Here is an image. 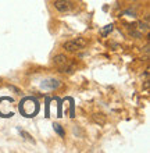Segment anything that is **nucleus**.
Listing matches in <instances>:
<instances>
[{"label": "nucleus", "instance_id": "nucleus-6", "mask_svg": "<svg viewBox=\"0 0 150 153\" xmlns=\"http://www.w3.org/2000/svg\"><path fill=\"white\" fill-rule=\"evenodd\" d=\"M138 29L140 33H143V32L146 33L149 31V21H140L138 24Z\"/></svg>", "mask_w": 150, "mask_h": 153}, {"label": "nucleus", "instance_id": "nucleus-7", "mask_svg": "<svg viewBox=\"0 0 150 153\" xmlns=\"http://www.w3.org/2000/svg\"><path fill=\"white\" fill-rule=\"evenodd\" d=\"M53 128H54V131H56V132L58 134L60 137H64V135H65L64 131H63V128H61V127H60L58 124H53Z\"/></svg>", "mask_w": 150, "mask_h": 153}, {"label": "nucleus", "instance_id": "nucleus-2", "mask_svg": "<svg viewBox=\"0 0 150 153\" xmlns=\"http://www.w3.org/2000/svg\"><path fill=\"white\" fill-rule=\"evenodd\" d=\"M86 46V40L83 38H77V39H72V40H67L63 48L67 50V52H78Z\"/></svg>", "mask_w": 150, "mask_h": 153}, {"label": "nucleus", "instance_id": "nucleus-5", "mask_svg": "<svg viewBox=\"0 0 150 153\" xmlns=\"http://www.w3.org/2000/svg\"><path fill=\"white\" fill-rule=\"evenodd\" d=\"M68 61L69 60L64 56V54H57V56L53 59V63H54V65H57V68H61V67L65 65Z\"/></svg>", "mask_w": 150, "mask_h": 153}, {"label": "nucleus", "instance_id": "nucleus-4", "mask_svg": "<svg viewBox=\"0 0 150 153\" xmlns=\"http://www.w3.org/2000/svg\"><path fill=\"white\" fill-rule=\"evenodd\" d=\"M54 8L60 13H68L72 8V3L68 0H56L54 1Z\"/></svg>", "mask_w": 150, "mask_h": 153}, {"label": "nucleus", "instance_id": "nucleus-3", "mask_svg": "<svg viewBox=\"0 0 150 153\" xmlns=\"http://www.w3.org/2000/svg\"><path fill=\"white\" fill-rule=\"evenodd\" d=\"M61 82L58 79H54V78H47V79L42 81L41 88L42 89H49V91H54V89L60 88Z\"/></svg>", "mask_w": 150, "mask_h": 153}, {"label": "nucleus", "instance_id": "nucleus-1", "mask_svg": "<svg viewBox=\"0 0 150 153\" xmlns=\"http://www.w3.org/2000/svg\"><path fill=\"white\" fill-rule=\"evenodd\" d=\"M20 111L25 117H33L39 111V103L33 97H25L20 103Z\"/></svg>", "mask_w": 150, "mask_h": 153}, {"label": "nucleus", "instance_id": "nucleus-8", "mask_svg": "<svg viewBox=\"0 0 150 153\" xmlns=\"http://www.w3.org/2000/svg\"><path fill=\"white\" fill-rule=\"evenodd\" d=\"M111 31H113V25L110 24V25H107V27H106L104 29H101V36H107V33L109 32H111Z\"/></svg>", "mask_w": 150, "mask_h": 153}]
</instances>
